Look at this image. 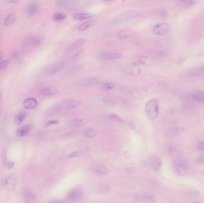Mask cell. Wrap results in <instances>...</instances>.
<instances>
[{
	"label": "cell",
	"mask_w": 204,
	"mask_h": 203,
	"mask_svg": "<svg viewBox=\"0 0 204 203\" xmlns=\"http://www.w3.org/2000/svg\"><path fill=\"white\" fill-rule=\"evenodd\" d=\"M12 57L15 60H19V59L21 58V54L18 51H14L12 53Z\"/></svg>",
	"instance_id": "40"
},
{
	"label": "cell",
	"mask_w": 204,
	"mask_h": 203,
	"mask_svg": "<svg viewBox=\"0 0 204 203\" xmlns=\"http://www.w3.org/2000/svg\"><path fill=\"white\" fill-rule=\"evenodd\" d=\"M1 92H0V102H1Z\"/></svg>",
	"instance_id": "53"
},
{
	"label": "cell",
	"mask_w": 204,
	"mask_h": 203,
	"mask_svg": "<svg viewBox=\"0 0 204 203\" xmlns=\"http://www.w3.org/2000/svg\"><path fill=\"white\" fill-rule=\"evenodd\" d=\"M134 33V32L132 30H122L117 33L116 36L119 39H126L133 36Z\"/></svg>",
	"instance_id": "16"
},
{
	"label": "cell",
	"mask_w": 204,
	"mask_h": 203,
	"mask_svg": "<svg viewBox=\"0 0 204 203\" xmlns=\"http://www.w3.org/2000/svg\"><path fill=\"white\" fill-rule=\"evenodd\" d=\"M84 68V66L81 64H78L74 66L71 67V68L69 69L67 71L68 73H76L78 72H79L81 70H82Z\"/></svg>",
	"instance_id": "30"
},
{
	"label": "cell",
	"mask_w": 204,
	"mask_h": 203,
	"mask_svg": "<svg viewBox=\"0 0 204 203\" xmlns=\"http://www.w3.org/2000/svg\"><path fill=\"white\" fill-rule=\"evenodd\" d=\"M3 165L4 166H7V165L8 163V157H7V151L6 149H4L3 151Z\"/></svg>",
	"instance_id": "37"
},
{
	"label": "cell",
	"mask_w": 204,
	"mask_h": 203,
	"mask_svg": "<svg viewBox=\"0 0 204 203\" xmlns=\"http://www.w3.org/2000/svg\"><path fill=\"white\" fill-rule=\"evenodd\" d=\"M82 195L83 192L80 189H74L69 193L68 197L72 201H76L81 197Z\"/></svg>",
	"instance_id": "20"
},
{
	"label": "cell",
	"mask_w": 204,
	"mask_h": 203,
	"mask_svg": "<svg viewBox=\"0 0 204 203\" xmlns=\"http://www.w3.org/2000/svg\"><path fill=\"white\" fill-rule=\"evenodd\" d=\"M17 174L16 173H11V174L8 176L5 180L4 185L6 189L9 192H11L13 190H15L17 185Z\"/></svg>",
	"instance_id": "6"
},
{
	"label": "cell",
	"mask_w": 204,
	"mask_h": 203,
	"mask_svg": "<svg viewBox=\"0 0 204 203\" xmlns=\"http://www.w3.org/2000/svg\"><path fill=\"white\" fill-rule=\"evenodd\" d=\"M99 87H101L103 89L106 91H111L114 89L115 88V85L113 83L103 82V81H102L101 83L99 84Z\"/></svg>",
	"instance_id": "26"
},
{
	"label": "cell",
	"mask_w": 204,
	"mask_h": 203,
	"mask_svg": "<svg viewBox=\"0 0 204 203\" xmlns=\"http://www.w3.org/2000/svg\"><path fill=\"white\" fill-rule=\"evenodd\" d=\"M23 106L25 109L31 110L36 107L38 105L37 100L34 98H28L23 101Z\"/></svg>",
	"instance_id": "13"
},
{
	"label": "cell",
	"mask_w": 204,
	"mask_h": 203,
	"mask_svg": "<svg viewBox=\"0 0 204 203\" xmlns=\"http://www.w3.org/2000/svg\"><path fill=\"white\" fill-rule=\"evenodd\" d=\"M66 18V15L64 13H57L54 14L53 16V20L55 22H59L64 20Z\"/></svg>",
	"instance_id": "29"
},
{
	"label": "cell",
	"mask_w": 204,
	"mask_h": 203,
	"mask_svg": "<svg viewBox=\"0 0 204 203\" xmlns=\"http://www.w3.org/2000/svg\"><path fill=\"white\" fill-rule=\"evenodd\" d=\"M102 101L105 104H109V105H114L116 104V103L115 102L114 100L109 98H102Z\"/></svg>",
	"instance_id": "38"
},
{
	"label": "cell",
	"mask_w": 204,
	"mask_h": 203,
	"mask_svg": "<svg viewBox=\"0 0 204 203\" xmlns=\"http://www.w3.org/2000/svg\"><path fill=\"white\" fill-rule=\"evenodd\" d=\"M24 197L28 203H35L36 202V197L34 193L30 191H26L24 193Z\"/></svg>",
	"instance_id": "23"
},
{
	"label": "cell",
	"mask_w": 204,
	"mask_h": 203,
	"mask_svg": "<svg viewBox=\"0 0 204 203\" xmlns=\"http://www.w3.org/2000/svg\"><path fill=\"white\" fill-rule=\"evenodd\" d=\"M15 163L14 161H8V163L7 165V167L8 169H11L13 168V167L15 166Z\"/></svg>",
	"instance_id": "45"
},
{
	"label": "cell",
	"mask_w": 204,
	"mask_h": 203,
	"mask_svg": "<svg viewBox=\"0 0 204 203\" xmlns=\"http://www.w3.org/2000/svg\"><path fill=\"white\" fill-rule=\"evenodd\" d=\"M86 43V39H83V38H81V39H79L75 40L74 42H73L69 47H67V52L79 50V48L81 47H82L83 45H84Z\"/></svg>",
	"instance_id": "11"
},
{
	"label": "cell",
	"mask_w": 204,
	"mask_h": 203,
	"mask_svg": "<svg viewBox=\"0 0 204 203\" xmlns=\"http://www.w3.org/2000/svg\"><path fill=\"white\" fill-rule=\"evenodd\" d=\"M177 172L179 174H180V175H186L187 173V170L186 169V168L182 165H179L177 166Z\"/></svg>",
	"instance_id": "35"
},
{
	"label": "cell",
	"mask_w": 204,
	"mask_h": 203,
	"mask_svg": "<svg viewBox=\"0 0 204 203\" xmlns=\"http://www.w3.org/2000/svg\"><path fill=\"white\" fill-rule=\"evenodd\" d=\"M125 72L130 75H138L141 72V67L137 63H131L125 67Z\"/></svg>",
	"instance_id": "10"
},
{
	"label": "cell",
	"mask_w": 204,
	"mask_h": 203,
	"mask_svg": "<svg viewBox=\"0 0 204 203\" xmlns=\"http://www.w3.org/2000/svg\"><path fill=\"white\" fill-rule=\"evenodd\" d=\"M144 199L151 202H155L156 201V197L154 195H148L145 197Z\"/></svg>",
	"instance_id": "43"
},
{
	"label": "cell",
	"mask_w": 204,
	"mask_h": 203,
	"mask_svg": "<svg viewBox=\"0 0 204 203\" xmlns=\"http://www.w3.org/2000/svg\"><path fill=\"white\" fill-rule=\"evenodd\" d=\"M102 81L96 77H88L84 79L81 82V86L83 87H91L94 85L99 86Z\"/></svg>",
	"instance_id": "14"
},
{
	"label": "cell",
	"mask_w": 204,
	"mask_h": 203,
	"mask_svg": "<svg viewBox=\"0 0 204 203\" xmlns=\"http://www.w3.org/2000/svg\"><path fill=\"white\" fill-rule=\"evenodd\" d=\"M162 165V161L160 158L158 157H155L152 160V166L154 167V169L155 170H159L161 166Z\"/></svg>",
	"instance_id": "28"
},
{
	"label": "cell",
	"mask_w": 204,
	"mask_h": 203,
	"mask_svg": "<svg viewBox=\"0 0 204 203\" xmlns=\"http://www.w3.org/2000/svg\"><path fill=\"white\" fill-rule=\"evenodd\" d=\"M192 98L198 103H204V92H198L192 95Z\"/></svg>",
	"instance_id": "25"
},
{
	"label": "cell",
	"mask_w": 204,
	"mask_h": 203,
	"mask_svg": "<svg viewBox=\"0 0 204 203\" xmlns=\"http://www.w3.org/2000/svg\"><path fill=\"white\" fill-rule=\"evenodd\" d=\"M192 203H199V202L198 201H193Z\"/></svg>",
	"instance_id": "54"
},
{
	"label": "cell",
	"mask_w": 204,
	"mask_h": 203,
	"mask_svg": "<svg viewBox=\"0 0 204 203\" xmlns=\"http://www.w3.org/2000/svg\"><path fill=\"white\" fill-rule=\"evenodd\" d=\"M94 16L93 15L90 14V13H76L74 15V19L76 20H83L85 19H91Z\"/></svg>",
	"instance_id": "18"
},
{
	"label": "cell",
	"mask_w": 204,
	"mask_h": 203,
	"mask_svg": "<svg viewBox=\"0 0 204 203\" xmlns=\"http://www.w3.org/2000/svg\"><path fill=\"white\" fill-rule=\"evenodd\" d=\"M84 134H85L86 136L87 137L93 138V137H94L95 136H96V134H97V132L94 129L89 128V129H87L86 130V131L84 132Z\"/></svg>",
	"instance_id": "33"
},
{
	"label": "cell",
	"mask_w": 204,
	"mask_h": 203,
	"mask_svg": "<svg viewBox=\"0 0 204 203\" xmlns=\"http://www.w3.org/2000/svg\"><path fill=\"white\" fill-rule=\"evenodd\" d=\"M127 170L129 173H133V172H135V169L134 168H133V167H129V168H128V169H127Z\"/></svg>",
	"instance_id": "51"
},
{
	"label": "cell",
	"mask_w": 204,
	"mask_h": 203,
	"mask_svg": "<svg viewBox=\"0 0 204 203\" xmlns=\"http://www.w3.org/2000/svg\"><path fill=\"white\" fill-rule=\"evenodd\" d=\"M147 60V57L146 56H142L141 57H139L138 60V62L140 64H144Z\"/></svg>",
	"instance_id": "41"
},
{
	"label": "cell",
	"mask_w": 204,
	"mask_h": 203,
	"mask_svg": "<svg viewBox=\"0 0 204 203\" xmlns=\"http://www.w3.org/2000/svg\"><path fill=\"white\" fill-rule=\"evenodd\" d=\"M84 125V121L80 119H75L73 122H72V125L75 128H79L83 126Z\"/></svg>",
	"instance_id": "34"
},
{
	"label": "cell",
	"mask_w": 204,
	"mask_h": 203,
	"mask_svg": "<svg viewBox=\"0 0 204 203\" xmlns=\"http://www.w3.org/2000/svg\"><path fill=\"white\" fill-rule=\"evenodd\" d=\"M56 6L59 8L61 9H66L69 7V2L65 0H62V1H56Z\"/></svg>",
	"instance_id": "31"
},
{
	"label": "cell",
	"mask_w": 204,
	"mask_h": 203,
	"mask_svg": "<svg viewBox=\"0 0 204 203\" xmlns=\"http://www.w3.org/2000/svg\"><path fill=\"white\" fill-rule=\"evenodd\" d=\"M195 73L198 76H204V67H202L196 70Z\"/></svg>",
	"instance_id": "42"
},
{
	"label": "cell",
	"mask_w": 204,
	"mask_h": 203,
	"mask_svg": "<svg viewBox=\"0 0 204 203\" xmlns=\"http://www.w3.org/2000/svg\"><path fill=\"white\" fill-rule=\"evenodd\" d=\"M81 103L75 100H65L52 106L48 110L49 114H56L66 110H69L81 106Z\"/></svg>",
	"instance_id": "1"
},
{
	"label": "cell",
	"mask_w": 204,
	"mask_h": 203,
	"mask_svg": "<svg viewBox=\"0 0 204 203\" xmlns=\"http://www.w3.org/2000/svg\"><path fill=\"white\" fill-rule=\"evenodd\" d=\"M66 63L64 61H57L53 63L47 67L45 70V73L47 75H53L56 74L63 69Z\"/></svg>",
	"instance_id": "4"
},
{
	"label": "cell",
	"mask_w": 204,
	"mask_h": 203,
	"mask_svg": "<svg viewBox=\"0 0 204 203\" xmlns=\"http://www.w3.org/2000/svg\"><path fill=\"white\" fill-rule=\"evenodd\" d=\"M58 92L57 89L53 86H50L44 88L40 91V95L43 97H48L55 95Z\"/></svg>",
	"instance_id": "15"
},
{
	"label": "cell",
	"mask_w": 204,
	"mask_h": 203,
	"mask_svg": "<svg viewBox=\"0 0 204 203\" xmlns=\"http://www.w3.org/2000/svg\"><path fill=\"white\" fill-rule=\"evenodd\" d=\"M198 146L200 149V150H204V142L203 141L199 142L198 144Z\"/></svg>",
	"instance_id": "48"
},
{
	"label": "cell",
	"mask_w": 204,
	"mask_h": 203,
	"mask_svg": "<svg viewBox=\"0 0 204 203\" xmlns=\"http://www.w3.org/2000/svg\"><path fill=\"white\" fill-rule=\"evenodd\" d=\"M188 195H193V196H195V195H198L199 193L198 191H194V190H191V191H189L187 193Z\"/></svg>",
	"instance_id": "47"
},
{
	"label": "cell",
	"mask_w": 204,
	"mask_h": 203,
	"mask_svg": "<svg viewBox=\"0 0 204 203\" xmlns=\"http://www.w3.org/2000/svg\"><path fill=\"white\" fill-rule=\"evenodd\" d=\"M121 56V54L117 52H103L98 56V59L100 61H113L119 59Z\"/></svg>",
	"instance_id": "8"
},
{
	"label": "cell",
	"mask_w": 204,
	"mask_h": 203,
	"mask_svg": "<svg viewBox=\"0 0 204 203\" xmlns=\"http://www.w3.org/2000/svg\"><path fill=\"white\" fill-rule=\"evenodd\" d=\"M80 154H81V153L79 151H74V152L72 153L71 154H70L69 157L70 158H74V157L79 156Z\"/></svg>",
	"instance_id": "46"
},
{
	"label": "cell",
	"mask_w": 204,
	"mask_h": 203,
	"mask_svg": "<svg viewBox=\"0 0 204 203\" xmlns=\"http://www.w3.org/2000/svg\"><path fill=\"white\" fill-rule=\"evenodd\" d=\"M104 118L107 120L118 121V122H122V119L119 117V116L115 113H107L104 114Z\"/></svg>",
	"instance_id": "27"
},
{
	"label": "cell",
	"mask_w": 204,
	"mask_h": 203,
	"mask_svg": "<svg viewBox=\"0 0 204 203\" xmlns=\"http://www.w3.org/2000/svg\"><path fill=\"white\" fill-rule=\"evenodd\" d=\"M4 56V54H3V52L2 51H0V60H1L3 58Z\"/></svg>",
	"instance_id": "52"
},
{
	"label": "cell",
	"mask_w": 204,
	"mask_h": 203,
	"mask_svg": "<svg viewBox=\"0 0 204 203\" xmlns=\"http://www.w3.org/2000/svg\"><path fill=\"white\" fill-rule=\"evenodd\" d=\"M198 161L200 162V163H204V155H203L198 158Z\"/></svg>",
	"instance_id": "49"
},
{
	"label": "cell",
	"mask_w": 204,
	"mask_h": 203,
	"mask_svg": "<svg viewBox=\"0 0 204 203\" xmlns=\"http://www.w3.org/2000/svg\"><path fill=\"white\" fill-rule=\"evenodd\" d=\"M16 20V15L15 13H12L6 18L4 22V26H9L13 24L15 22Z\"/></svg>",
	"instance_id": "24"
},
{
	"label": "cell",
	"mask_w": 204,
	"mask_h": 203,
	"mask_svg": "<svg viewBox=\"0 0 204 203\" xmlns=\"http://www.w3.org/2000/svg\"><path fill=\"white\" fill-rule=\"evenodd\" d=\"M169 151L170 153H174L176 151V148L174 146H170L169 148Z\"/></svg>",
	"instance_id": "50"
},
{
	"label": "cell",
	"mask_w": 204,
	"mask_h": 203,
	"mask_svg": "<svg viewBox=\"0 0 204 203\" xmlns=\"http://www.w3.org/2000/svg\"><path fill=\"white\" fill-rule=\"evenodd\" d=\"M139 16V13L134 10L125 11L120 13L111 20L112 24L118 25L122 24Z\"/></svg>",
	"instance_id": "2"
},
{
	"label": "cell",
	"mask_w": 204,
	"mask_h": 203,
	"mask_svg": "<svg viewBox=\"0 0 204 203\" xmlns=\"http://www.w3.org/2000/svg\"><path fill=\"white\" fill-rule=\"evenodd\" d=\"M39 10V4L36 1H30L26 6V14L28 17L35 16Z\"/></svg>",
	"instance_id": "9"
},
{
	"label": "cell",
	"mask_w": 204,
	"mask_h": 203,
	"mask_svg": "<svg viewBox=\"0 0 204 203\" xmlns=\"http://www.w3.org/2000/svg\"><path fill=\"white\" fill-rule=\"evenodd\" d=\"M59 123L58 120H50L47 123L46 126H51V125H57Z\"/></svg>",
	"instance_id": "44"
},
{
	"label": "cell",
	"mask_w": 204,
	"mask_h": 203,
	"mask_svg": "<svg viewBox=\"0 0 204 203\" xmlns=\"http://www.w3.org/2000/svg\"><path fill=\"white\" fill-rule=\"evenodd\" d=\"M27 43L31 47H35L40 44L41 39L38 36H32L28 39V40H27Z\"/></svg>",
	"instance_id": "22"
},
{
	"label": "cell",
	"mask_w": 204,
	"mask_h": 203,
	"mask_svg": "<svg viewBox=\"0 0 204 203\" xmlns=\"http://www.w3.org/2000/svg\"><path fill=\"white\" fill-rule=\"evenodd\" d=\"M27 116V113L25 111L19 112L15 117V123L16 125H20Z\"/></svg>",
	"instance_id": "17"
},
{
	"label": "cell",
	"mask_w": 204,
	"mask_h": 203,
	"mask_svg": "<svg viewBox=\"0 0 204 203\" xmlns=\"http://www.w3.org/2000/svg\"><path fill=\"white\" fill-rule=\"evenodd\" d=\"M8 64H9V61L7 60L0 62V70H2L6 68V67L8 65Z\"/></svg>",
	"instance_id": "39"
},
{
	"label": "cell",
	"mask_w": 204,
	"mask_h": 203,
	"mask_svg": "<svg viewBox=\"0 0 204 203\" xmlns=\"http://www.w3.org/2000/svg\"><path fill=\"white\" fill-rule=\"evenodd\" d=\"M196 2L193 0H180L177 1L176 3L182 8H187L193 6Z\"/></svg>",
	"instance_id": "21"
},
{
	"label": "cell",
	"mask_w": 204,
	"mask_h": 203,
	"mask_svg": "<svg viewBox=\"0 0 204 203\" xmlns=\"http://www.w3.org/2000/svg\"><path fill=\"white\" fill-rule=\"evenodd\" d=\"M85 52L82 50H77L71 52H67V60L64 61L66 63L67 61H77L83 59L85 57Z\"/></svg>",
	"instance_id": "7"
},
{
	"label": "cell",
	"mask_w": 204,
	"mask_h": 203,
	"mask_svg": "<svg viewBox=\"0 0 204 203\" xmlns=\"http://www.w3.org/2000/svg\"><path fill=\"white\" fill-rule=\"evenodd\" d=\"M171 31V26L167 23H161L156 24L153 28L154 34L159 36H163L168 34Z\"/></svg>",
	"instance_id": "5"
},
{
	"label": "cell",
	"mask_w": 204,
	"mask_h": 203,
	"mask_svg": "<svg viewBox=\"0 0 204 203\" xmlns=\"http://www.w3.org/2000/svg\"><path fill=\"white\" fill-rule=\"evenodd\" d=\"M54 203H63V202H54Z\"/></svg>",
	"instance_id": "55"
},
{
	"label": "cell",
	"mask_w": 204,
	"mask_h": 203,
	"mask_svg": "<svg viewBox=\"0 0 204 203\" xmlns=\"http://www.w3.org/2000/svg\"><path fill=\"white\" fill-rule=\"evenodd\" d=\"M183 130H184L183 128L181 126H176L172 129V132L174 135H178L182 133Z\"/></svg>",
	"instance_id": "36"
},
{
	"label": "cell",
	"mask_w": 204,
	"mask_h": 203,
	"mask_svg": "<svg viewBox=\"0 0 204 203\" xmlns=\"http://www.w3.org/2000/svg\"><path fill=\"white\" fill-rule=\"evenodd\" d=\"M145 111L149 119L155 120L159 113L158 101L156 99L149 100L146 104Z\"/></svg>",
	"instance_id": "3"
},
{
	"label": "cell",
	"mask_w": 204,
	"mask_h": 203,
	"mask_svg": "<svg viewBox=\"0 0 204 203\" xmlns=\"http://www.w3.org/2000/svg\"><path fill=\"white\" fill-rule=\"evenodd\" d=\"M32 130V126L31 125H25L19 128L16 131V135L19 137H23L28 135Z\"/></svg>",
	"instance_id": "12"
},
{
	"label": "cell",
	"mask_w": 204,
	"mask_h": 203,
	"mask_svg": "<svg viewBox=\"0 0 204 203\" xmlns=\"http://www.w3.org/2000/svg\"><path fill=\"white\" fill-rule=\"evenodd\" d=\"M96 22V19H91L88 21H87L83 24H81L79 27H78V30L79 31H86L87 29H89L90 27H91L93 25H94Z\"/></svg>",
	"instance_id": "19"
},
{
	"label": "cell",
	"mask_w": 204,
	"mask_h": 203,
	"mask_svg": "<svg viewBox=\"0 0 204 203\" xmlns=\"http://www.w3.org/2000/svg\"><path fill=\"white\" fill-rule=\"evenodd\" d=\"M95 171H96V172L97 174H106L108 172L109 170L105 166H97V167L96 168V169H95Z\"/></svg>",
	"instance_id": "32"
}]
</instances>
